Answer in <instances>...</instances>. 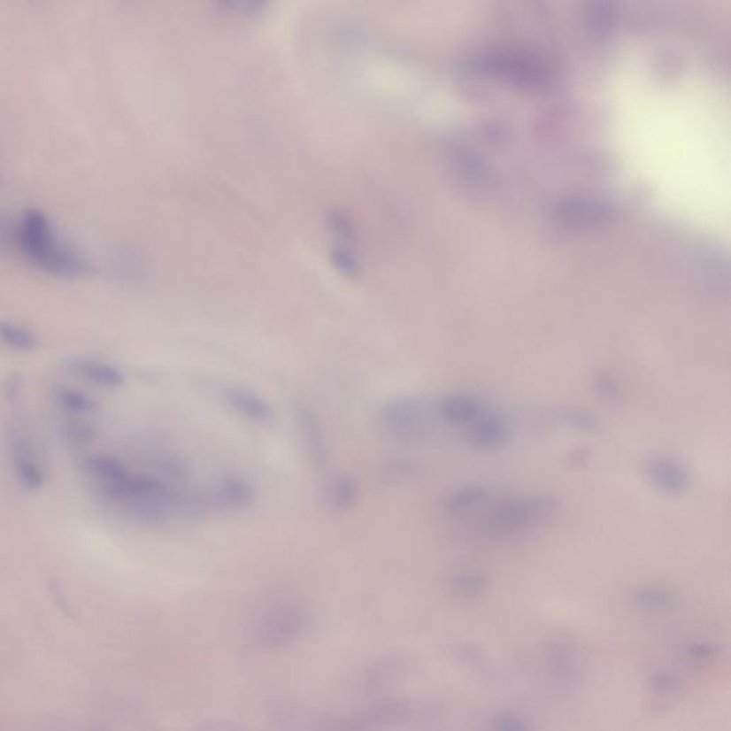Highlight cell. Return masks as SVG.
I'll return each mask as SVG.
<instances>
[{
	"label": "cell",
	"mask_w": 731,
	"mask_h": 731,
	"mask_svg": "<svg viewBox=\"0 0 731 731\" xmlns=\"http://www.w3.org/2000/svg\"><path fill=\"white\" fill-rule=\"evenodd\" d=\"M71 369L78 376L100 388L118 389L123 386L126 381L125 374L119 367L95 358H74L71 363Z\"/></svg>",
	"instance_id": "7c38bea8"
},
{
	"label": "cell",
	"mask_w": 731,
	"mask_h": 731,
	"mask_svg": "<svg viewBox=\"0 0 731 731\" xmlns=\"http://www.w3.org/2000/svg\"><path fill=\"white\" fill-rule=\"evenodd\" d=\"M99 493L135 520L159 523L176 512L178 489L149 473L130 472L120 483Z\"/></svg>",
	"instance_id": "7a4b0ae2"
},
{
	"label": "cell",
	"mask_w": 731,
	"mask_h": 731,
	"mask_svg": "<svg viewBox=\"0 0 731 731\" xmlns=\"http://www.w3.org/2000/svg\"><path fill=\"white\" fill-rule=\"evenodd\" d=\"M593 386L597 395L614 406H620L626 400L625 390L620 381L607 370H600L593 376Z\"/></svg>",
	"instance_id": "ac0fdd59"
},
{
	"label": "cell",
	"mask_w": 731,
	"mask_h": 731,
	"mask_svg": "<svg viewBox=\"0 0 731 731\" xmlns=\"http://www.w3.org/2000/svg\"><path fill=\"white\" fill-rule=\"evenodd\" d=\"M326 500L335 512H348L356 506L358 500V484L355 477L340 474L333 477L327 484Z\"/></svg>",
	"instance_id": "5bb4252c"
},
{
	"label": "cell",
	"mask_w": 731,
	"mask_h": 731,
	"mask_svg": "<svg viewBox=\"0 0 731 731\" xmlns=\"http://www.w3.org/2000/svg\"><path fill=\"white\" fill-rule=\"evenodd\" d=\"M56 400L72 414H90L99 411V404L86 393L76 389L62 388L56 392Z\"/></svg>",
	"instance_id": "e0dca14e"
},
{
	"label": "cell",
	"mask_w": 731,
	"mask_h": 731,
	"mask_svg": "<svg viewBox=\"0 0 731 731\" xmlns=\"http://www.w3.org/2000/svg\"><path fill=\"white\" fill-rule=\"evenodd\" d=\"M63 432H65V436L71 443L78 444V446L92 443L93 439L96 436V430L90 423L85 420H78V419L67 420L63 426Z\"/></svg>",
	"instance_id": "44dd1931"
},
{
	"label": "cell",
	"mask_w": 731,
	"mask_h": 731,
	"mask_svg": "<svg viewBox=\"0 0 731 731\" xmlns=\"http://www.w3.org/2000/svg\"><path fill=\"white\" fill-rule=\"evenodd\" d=\"M383 425L396 439L420 442L436 430V412L430 403L419 397H397L386 403Z\"/></svg>",
	"instance_id": "277c9868"
},
{
	"label": "cell",
	"mask_w": 731,
	"mask_h": 731,
	"mask_svg": "<svg viewBox=\"0 0 731 731\" xmlns=\"http://www.w3.org/2000/svg\"><path fill=\"white\" fill-rule=\"evenodd\" d=\"M20 390H22V379L18 373L9 374L8 379L4 381V395L8 397L9 402L16 403L20 397Z\"/></svg>",
	"instance_id": "603a6c76"
},
{
	"label": "cell",
	"mask_w": 731,
	"mask_h": 731,
	"mask_svg": "<svg viewBox=\"0 0 731 731\" xmlns=\"http://www.w3.org/2000/svg\"><path fill=\"white\" fill-rule=\"evenodd\" d=\"M16 244L27 262L63 279H78L89 272V262L56 229L45 212L27 209L16 225Z\"/></svg>",
	"instance_id": "6da1fadb"
},
{
	"label": "cell",
	"mask_w": 731,
	"mask_h": 731,
	"mask_svg": "<svg viewBox=\"0 0 731 731\" xmlns=\"http://www.w3.org/2000/svg\"><path fill=\"white\" fill-rule=\"evenodd\" d=\"M512 436V428L506 419H503L499 414H481L473 423L472 437L473 443L481 449H500L504 446Z\"/></svg>",
	"instance_id": "30bf717a"
},
{
	"label": "cell",
	"mask_w": 731,
	"mask_h": 731,
	"mask_svg": "<svg viewBox=\"0 0 731 731\" xmlns=\"http://www.w3.org/2000/svg\"><path fill=\"white\" fill-rule=\"evenodd\" d=\"M300 436L304 440L307 455L319 469H323L329 463V449L326 442L325 430L318 414L309 407H300L296 414Z\"/></svg>",
	"instance_id": "52a82bcc"
},
{
	"label": "cell",
	"mask_w": 731,
	"mask_h": 731,
	"mask_svg": "<svg viewBox=\"0 0 731 731\" xmlns=\"http://www.w3.org/2000/svg\"><path fill=\"white\" fill-rule=\"evenodd\" d=\"M453 584L458 591L476 593L483 590L486 586V577L479 572H462L453 579Z\"/></svg>",
	"instance_id": "7402d4cb"
},
{
	"label": "cell",
	"mask_w": 731,
	"mask_h": 731,
	"mask_svg": "<svg viewBox=\"0 0 731 731\" xmlns=\"http://www.w3.org/2000/svg\"><path fill=\"white\" fill-rule=\"evenodd\" d=\"M558 509V499L551 496H523L497 503L486 521L484 530L490 535L504 537L527 532L540 521L550 518Z\"/></svg>",
	"instance_id": "3957f363"
},
{
	"label": "cell",
	"mask_w": 731,
	"mask_h": 731,
	"mask_svg": "<svg viewBox=\"0 0 731 731\" xmlns=\"http://www.w3.org/2000/svg\"><path fill=\"white\" fill-rule=\"evenodd\" d=\"M222 395L226 404L233 412L241 414L242 418L256 421V423H266L273 418V409L270 406V403L249 389L232 386V388H226Z\"/></svg>",
	"instance_id": "ba28073f"
},
{
	"label": "cell",
	"mask_w": 731,
	"mask_h": 731,
	"mask_svg": "<svg viewBox=\"0 0 731 731\" xmlns=\"http://www.w3.org/2000/svg\"><path fill=\"white\" fill-rule=\"evenodd\" d=\"M419 473H420V467L416 463L400 460V462H393L386 466L379 476L384 483L399 484L412 481L413 477L418 476Z\"/></svg>",
	"instance_id": "ffe728a7"
},
{
	"label": "cell",
	"mask_w": 731,
	"mask_h": 731,
	"mask_svg": "<svg viewBox=\"0 0 731 731\" xmlns=\"http://www.w3.org/2000/svg\"><path fill=\"white\" fill-rule=\"evenodd\" d=\"M644 472L656 488L670 496H681L690 488V474L683 463L670 456H650Z\"/></svg>",
	"instance_id": "8992f818"
},
{
	"label": "cell",
	"mask_w": 731,
	"mask_h": 731,
	"mask_svg": "<svg viewBox=\"0 0 731 731\" xmlns=\"http://www.w3.org/2000/svg\"><path fill=\"white\" fill-rule=\"evenodd\" d=\"M440 418L451 426L473 425L483 414L481 403L469 395H450L437 406Z\"/></svg>",
	"instance_id": "8fae6325"
},
{
	"label": "cell",
	"mask_w": 731,
	"mask_h": 731,
	"mask_svg": "<svg viewBox=\"0 0 731 731\" xmlns=\"http://www.w3.org/2000/svg\"><path fill=\"white\" fill-rule=\"evenodd\" d=\"M562 420L566 426L574 428L577 432L595 433L600 427L597 416L588 409L572 407L562 412Z\"/></svg>",
	"instance_id": "d6986e66"
},
{
	"label": "cell",
	"mask_w": 731,
	"mask_h": 731,
	"mask_svg": "<svg viewBox=\"0 0 731 731\" xmlns=\"http://www.w3.org/2000/svg\"><path fill=\"white\" fill-rule=\"evenodd\" d=\"M0 340L11 349L19 351L34 350L37 346V336L27 326L15 321H0Z\"/></svg>",
	"instance_id": "9a60e30c"
},
{
	"label": "cell",
	"mask_w": 731,
	"mask_h": 731,
	"mask_svg": "<svg viewBox=\"0 0 731 731\" xmlns=\"http://www.w3.org/2000/svg\"><path fill=\"white\" fill-rule=\"evenodd\" d=\"M86 472L92 476L93 481L100 489L112 488L125 479L130 470L127 466L115 456L97 455L88 458L85 463Z\"/></svg>",
	"instance_id": "4fadbf2b"
},
{
	"label": "cell",
	"mask_w": 731,
	"mask_h": 731,
	"mask_svg": "<svg viewBox=\"0 0 731 731\" xmlns=\"http://www.w3.org/2000/svg\"><path fill=\"white\" fill-rule=\"evenodd\" d=\"M486 499H488V491L481 486L458 489L447 500V513L451 514V516H462V514L467 513L469 510L481 504Z\"/></svg>",
	"instance_id": "2e32d148"
},
{
	"label": "cell",
	"mask_w": 731,
	"mask_h": 731,
	"mask_svg": "<svg viewBox=\"0 0 731 731\" xmlns=\"http://www.w3.org/2000/svg\"><path fill=\"white\" fill-rule=\"evenodd\" d=\"M255 489L242 477H223L212 491L211 500L226 509H246L255 502Z\"/></svg>",
	"instance_id": "9c48e42d"
},
{
	"label": "cell",
	"mask_w": 731,
	"mask_h": 731,
	"mask_svg": "<svg viewBox=\"0 0 731 731\" xmlns=\"http://www.w3.org/2000/svg\"><path fill=\"white\" fill-rule=\"evenodd\" d=\"M9 451L19 486L27 491H36L43 488L45 473L37 462L34 446L18 428L9 436Z\"/></svg>",
	"instance_id": "5b68a950"
},
{
	"label": "cell",
	"mask_w": 731,
	"mask_h": 731,
	"mask_svg": "<svg viewBox=\"0 0 731 731\" xmlns=\"http://www.w3.org/2000/svg\"><path fill=\"white\" fill-rule=\"evenodd\" d=\"M589 462H590V450L586 449V447L574 449V450L570 451L569 456H567V463H569L572 467H577V469H581V467H584Z\"/></svg>",
	"instance_id": "cb8c5ba5"
}]
</instances>
